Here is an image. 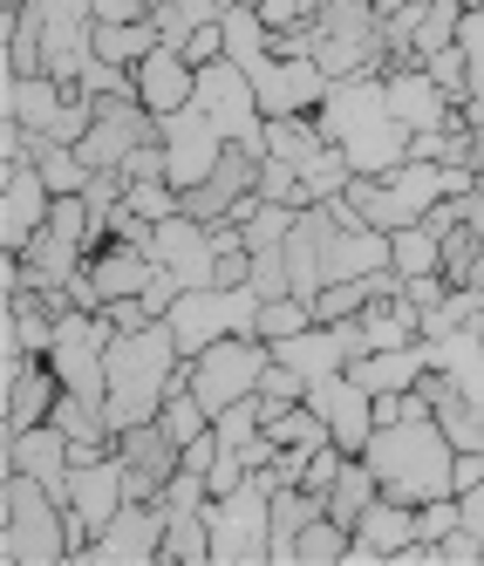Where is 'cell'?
<instances>
[{"instance_id": "cell-1", "label": "cell", "mask_w": 484, "mask_h": 566, "mask_svg": "<svg viewBox=\"0 0 484 566\" xmlns=\"http://www.w3.org/2000/svg\"><path fill=\"white\" fill-rule=\"evenodd\" d=\"M320 116V130H328V144L348 150V165L355 178H382L396 171L402 157H410V124L389 109V83H382V69H361V75H341V83L328 90V103L314 109Z\"/></svg>"}, {"instance_id": "cell-2", "label": "cell", "mask_w": 484, "mask_h": 566, "mask_svg": "<svg viewBox=\"0 0 484 566\" xmlns=\"http://www.w3.org/2000/svg\"><path fill=\"white\" fill-rule=\"evenodd\" d=\"M185 376V348L171 335V321H144V328H124L109 342V430H130V423H150L165 410L171 382Z\"/></svg>"}, {"instance_id": "cell-3", "label": "cell", "mask_w": 484, "mask_h": 566, "mask_svg": "<svg viewBox=\"0 0 484 566\" xmlns=\"http://www.w3.org/2000/svg\"><path fill=\"white\" fill-rule=\"evenodd\" d=\"M369 471L382 478V492L389 499H410V505H423V499H443V492H457V443L443 437V423H436V410H410L402 423H376V437H369Z\"/></svg>"}, {"instance_id": "cell-4", "label": "cell", "mask_w": 484, "mask_h": 566, "mask_svg": "<svg viewBox=\"0 0 484 566\" xmlns=\"http://www.w3.org/2000/svg\"><path fill=\"white\" fill-rule=\"evenodd\" d=\"M0 559L8 566H69L75 559L69 505L28 471L0 478Z\"/></svg>"}, {"instance_id": "cell-5", "label": "cell", "mask_w": 484, "mask_h": 566, "mask_svg": "<svg viewBox=\"0 0 484 566\" xmlns=\"http://www.w3.org/2000/svg\"><path fill=\"white\" fill-rule=\"evenodd\" d=\"M273 471H253L246 484H232L225 499L206 505L212 525V566H253L273 559Z\"/></svg>"}, {"instance_id": "cell-6", "label": "cell", "mask_w": 484, "mask_h": 566, "mask_svg": "<svg viewBox=\"0 0 484 566\" xmlns=\"http://www.w3.org/2000/svg\"><path fill=\"white\" fill-rule=\"evenodd\" d=\"M165 321H171V335H178V348H185V361H191L198 348H212V342H225V335H260V294L212 280V287H185Z\"/></svg>"}, {"instance_id": "cell-7", "label": "cell", "mask_w": 484, "mask_h": 566, "mask_svg": "<svg viewBox=\"0 0 484 566\" xmlns=\"http://www.w3.org/2000/svg\"><path fill=\"white\" fill-rule=\"evenodd\" d=\"M266 369H273V342H266V335H225V342L198 348V355L185 361V382L206 396V410L219 417L225 402L260 396V376H266Z\"/></svg>"}, {"instance_id": "cell-8", "label": "cell", "mask_w": 484, "mask_h": 566, "mask_svg": "<svg viewBox=\"0 0 484 566\" xmlns=\"http://www.w3.org/2000/svg\"><path fill=\"white\" fill-rule=\"evenodd\" d=\"M198 109H206L232 144L266 150V109H260V90H253V75L239 69L232 55H219V62L198 69Z\"/></svg>"}, {"instance_id": "cell-9", "label": "cell", "mask_w": 484, "mask_h": 566, "mask_svg": "<svg viewBox=\"0 0 484 566\" xmlns=\"http://www.w3.org/2000/svg\"><path fill=\"white\" fill-rule=\"evenodd\" d=\"M124 505H130V471H124V458H116V451L75 464V478H69V533H75V559L90 553V539H96Z\"/></svg>"}, {"instance_id": "cell-10", "label": "cell", "mask_w": 484, "mask_h": 566, "mask_svg": "<svg viewBox=\"0 0 484 566\" xmlns=\"http://www.w3.org/2000/svg\"><path fill=\"white\" fill-rule=\"evenodd\" d=\"M157 144H165V178H171L178 191H191V185H206V178L219 171V157H225L232 137H225L198 103H185V109H171V116H157Z\"/></svg>"}, {"instance_id": "cell-11", "label": "cell", "mask_w": 484, "mask_h": 566, "mask_svg": "<svg viewBox=\"0 0 484 566\" xmlns=\"http://www.w3.org/2000/svg\"><path fill=\"white\" fill-rule=\"evenodd\" d=\"M90 62H96V0H42V75L83 90Z\"/></svg>"}, {"instance_id": "cell-12", "label": "cell", "mask_w": 484, "mask_h": 566, "mask_svg": "<svg viewBox=\"0 0 484 566\" xmlns=\"http://www.w3.org/2000/svg\"><path fill=\"white\" fill-rule=\"evenodd\" d=\"M253 90H260V109L266 116H314L320 103H328V90H335V75L320 69L314 55H260L253 69Z\"/></svg>"}, {"instance_id": "cell-13", "label": "cell", "mask_w": 484, "mask_h": 566, "mask_svg": "<svg viewBox=\"0 0 484 566\" xmlns=\"http://www.w3.org/2000/svg\"><path fill=\"white\" fill-rule=\"evenodd\" d=\"M165 525H171V512L157 505V499H130V505L90 539L83 559H90V566H150V559H165Z\"/></svg>"}, {"instance_id": "cell-14", "label": "cell", "mask_w": 484, "mask_h": 566, "mask_svg": "<svg viewBox=\"0 0 484 566\" xmlns=\"http://www.w3.org/2000/svg\"><path fill=\"white\" fill-rule=\"evenodd\" d=\"M49 212H55V191L34 171V157H8L0 165V239H8V253H28Z\"/></svg>"}, {"instance_id": "cell-15", "label": "cell", "mask_w": 484, "mask_h": 566, "mask_svg": "<svg viewBox=\"0 0 484 566\" xmlns=\"http://www.w3.org/2000/svg\"><path fill=\"white\" fill-rule=\"evenodd\" d=\"M150 260L165 266L178 287H212V280H219V239H212L206 219L178 212V219H165L150 232Z\"/></svg>"}, {"instance_id": "cell-16", "label": "cell", "mask_w": 484, "mask_h": 566, "mask_svg": "<svg viewBox=\"0 0 484 566\" xmlns=\"http://www.w3.org/2000/svg\"><path fill=\"white\" fill-rule=\"evenodd\" d=\"M307 402H314L320 417H328V430H335L341 451H369V437H376V396L361 389L348 369H335V376L307 382Z\"/></svg>"}, {"instance_id": "cell-17", "label": "cell", "mask_w": 484, "mask_h": 566, "mask_svg": "<svg viewBox=\"0 0 484 566\" xmlns=\"http://www.w3.org/2000/svg\"><path fill=\"white\" fill-rule=\"evenodd\" d=\"M116 458H124V471H130V499H157L171 484V471L185 464V451L171 443V430L157 423V417L116 430Z\"/></svg>"}, {"instance_id": "cell-18", "label": "cell", "mask_w": 484, "mask_h": 566, "mask_svg": "<svg viewBox=\"0 0 484 566\" xmlns=\"http://www.w3.org/2000/svg\"><path fill=\"white\" fill-rule=\"evenodd\" d=\"M382 83H389V109H396L410 130H451V124H457V103L443 96V83H436L423 62L382 69Z\"/></svg>"}, {"instance_id": "cell-19", "label": "cell", "mask_w": 484, "mask_h": 566, "mask_svg": "<svg viewBox=\"0 0 484 566\" xmlns=\"http://www.w3.org/2000/svg\"><path fill=\"white\" fill-rule=\"evenodd\" d=\"M137 103H144L150 116H171V109L198 103V69L185 62V49L157 42V49L137 62Z\"/></svg>"}, {"instance_id": "cell-20", "label": "cell", "mask_w": 484, "mask_h": 566, "mask_svg": "<svg viewBox=\"0 0 484 566\" xmlns=\"http://www.w3.org/2000/svg\"><path fill=\"white\" fill-rule=\"evenodd\" d=\"M0 103H8V124H21L34 137H62V116H69L75 90L55 83V75H8V96Z\"/></svg>"}, {"instance_id": "cell-21", "label": "cell", "mask_w": 484, "mask_h": 566, "mask_svg": "<svg viewBox=\"0 0 484 566\" xmlns=\"http://www.w3.org/2000/svg\"><path fill=\"white\" fill-rule=\"evenodd\" d=\"M348 376L369 389V396H402V389H417V382L430 376V348H423V342L369 348V355H355V361H348Z\"/></svg>"}, {"instance_id": "cell-22", "label": "cell", "mask_w": 484, "mask_h": 566, "mask_svg": "<svg viewBox=\"0 0 484 566\" xmlns=\"http://www.w3.org/2000/svg\"><path fill=\"white\" fill-rule=\"evenodd\" d=\"M410 539H417V505L382 492L369 512L355 518V553H348V559H396Z\"/></svg>"}, {"instance_id": "cell-23", "label": "cell", "mask_w": 484, "mask_h": 566, "mask_svg": "<svg viewBox=\"0 0 484 566\" xmlns=\"http://www.w3.org/2000/svg\"><path fill=\"white\" fill-rule=\"evenodd\" d=\"M150 273H157L150 247H130V239H103V247L90 253V280H96L103 307H109V301H130V294H144V287H150Z\"/></svg>"}, {"instance_id": "cell-24", "label": "cell", "mask_w": 484, "mask_h": 566, "mask_svg": "<svg viewBox=\"0 0 484 566\" xmlns=\"http://www.w3.org/2000/svg\"><path fill=\"white\" fill-rule=\"evenodd\" d=\"M361 335L369 348H402V342H423V307L410 294H376L361 307Z\"/></svg>"}, {"instance_id": "cell-25", "label": "cell", "mask_w": 484, "mask_h": 566, "mask_svg": "<svg viewBox=\"0 0 484 566\" xmlns=\"http://www.w3.org/2000/svg\"><path fill=\"white\" fill-rule=\"evenodd\" d=\"M389 266H396L402 280H417V273H443V232H436L430 219L389 232Z\"/></svg>"}, {"instance_id": "cell-26", "label": "cell", "mask_w": 484, "mask_h": 566, "mask_svg": "<svg viewBox=\"0 0 484 566\" xmlns=\"http://www.w3.org/2000/svg\"><path fill=\"white\" fill-rule=\"evenodd\" d=\"M266 150L287 157V165L301 171L307 157L328 150V130H320V116H266Z\"/></svg>"}, {"instance_id": "cell-27", "label": "cell", "mask_w": 484, "mask_h": 566, "mask_svg": "<svg viewBox=\"0 0 484 566\" xmlns=\"http://www.w3.org/2000/svg\"><path fill=\"white\" fill-rule=\"evenodd\" d=\"M34 171L49 178V191L55 198H69V191H90V157L75 150V144H55V137H34Z\"/></svg>"}, {"instance_id": "cell-28", "label": "cell", "mask_w": 484, "mask_h": 566, "mask_svg": "<svg viewBox=\"0 0 484 566\" xmlns=\"http://www.w3.org/2000/svg\"><path fill=\"white\" fill-rule=\"evenodd\" d=\"M165 34H157V21H96V55L116 62V69H137Z\"/></svg>"}, {"instance_id": "cell-29", "label": "cell", "mask_w": 484, "mask_h": 566, "mask_svg": "<svg viewBox=\"0 0 484 566\" xmlns=\"http://www.w3.org/2000/svg\"><path fill=\"white\" fill-rule=\"evenodd\" d=\"M355 553V525H341V518H307L301 525V539H294V559L301 566H320V559H348Z\"/></svg>"}, {"instance_id": "cell-30", "label": "cell", "mask_w": 484, "mask_h": 566, "mask_svg": "<svg viewBox=\"0 0 484 566\" xmlns=\"http://www.w3.org/2000/svg\"><path fill=\"white\" fill-rule=\"evenodd\" d=\"M165 559H178V566H212V525H206V512H171V525H165Z\"/></svg>"}, {"instance_id": "cell-31", "label": "cell", "mask_w": 484, "mask_h": 566, "mask_svg": "<svg viewBox=\"0 0 484 566\" xmlns=\"http://www.w3.org/2000/svg\"><path fill=\"white\" fill-rule=\"evenodd\" d=\"M266 437H273V443H294V451H314V443H335L328 417H320L314 402H294V410H273V417H266Z\"/></svg>"}, {"instance_id": "cell-32", "label": "cell", "mask_w": 484, "mask_h": 566, "mask_svg": "<svg viewBox=\"0 0 484 566\" xmlns=\"http://www.w3.org/2000/svg\"><path fill=\"white\" fill-rule=\"evenodd\" d=\"M301 328H314V301H307V294L260 301V335H266V342H287V335H301Z\"/></svg>"}, {"instance_id": "cell-33", "label": "cell", "mask_w": 484, "mask_h": 566, "mask_svg": "<svg viewBox=\"0 0 484 566\" xmlns=\"http://www.w3.org/2000/svg\"><path fill=\"white\" fill-rule=\"evenodd\" d=\"M246 287L260 301H280V294H294V273H287V247H266L253 253V273H246Z\"/></svg>"}, {"instance_id": "cell-34", "label": "cell", "mask_w": 484, "mask_h": 566, "mask_svg": "<svg viewBox=\"0 0 484 566\" xmlns=\"http://www.w3.org/2000/svg\"><path fill=\"white\" fill-rule=\"evenodd\" d=\"M348 458H355V451H341V443H320V451L307 458V478H301V484H307V492H320V499H328V492H335V478H341V464H348Z\"/></svg>"}, {"instance_id": "cell-35", "label": "cell", "mask_w": 484, "mask_h": 566, "mask_svg": "<svg viewBox=\"0 0 484 566\" xmlns=\"http://www.w3.org/2000/svg\"><path fill=\"white\" fill-rule=\"evenodd\" d=\"M219 55H225V14L206 21V28H198L191 42H185V62H191V69H206V62H219Z\"/></svg>"}, {"instance_id": "cell-36", "label": "cell", "mask_w": 484, "mask_h": 566, "mask_svg": "<svg viewBox=\"0 0 484 566\" xmlns=\"http://www.w3.org/2000/svg\"><path fill=\"white\" fill-rule=\"evenodd\" d=\"M96 21H150V0H96Z\"/></svg>"}, {"instance_id": "cell-37", "label": "cell", "mask_w": 484, "mask_h": 566, "mask_svg": "<svg viewBox=\"0 0 484 566\" xmlns=\"http://www.w3.org/2000/svg\"><path fill=\"white\" fill-rule=\"evenodd\" d=\"M457 505H464V525H471V533H477V546H484V484L457 492Z\"/></svg>"}, {"instance_id": "cell-38", "label": "cell", "mask_w": 484, "mask_h": 566, "mask_svg": "<svg viewBox=\"0 0 484 566\" xmlns=\"http://www.w3.org/2000/svg\"><path fill=\"white\" fill-rule=\"evenodd\" d=\"M457 492H471V484H484V451H457Z\"/></svg>"}, {"instance_id": "cell-39", "label": "cell", "mask_w": 484, "mask_h": 566, "mask_svg": "<svg viewBox=\"0 0 484 566\" xmlns=\"http://www.w3.org/2000/svg\"><path fill=\"white\" fill-rule=\"evenodd\" d=\"M402 8H417V0H376V14H402Z\"/></svg>"}, {"instance_id": "cell-40", "label": "cell", "mask_w": 484, "mask_h": 566, "mask_svg": "<svg viewBox=\"0 0 484 566\" xmlns=\"http://www.w3.org/2000/svg\"><path fill=\"white\" fill-rule=\"evenodd\" d=\"M8 8H21V0H8Z\"/></svg>"}]
</instances>
